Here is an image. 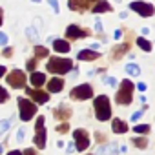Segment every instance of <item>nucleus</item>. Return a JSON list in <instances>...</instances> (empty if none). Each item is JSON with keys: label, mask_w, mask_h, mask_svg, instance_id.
Instances as JSON below:
<instances>
[{"label": "nucleus", "mask_w": 155, "mask_h": 155, "mask_svg": "<svg viewBox=\"0 0 155 155\" xmlns=\"http://www.w3.org/2000/svg\"><path fill=\"white\" fill-rule=\"evenodd\" d=\"M133 82L130 79H124L120 81V86L117 90V95H115V102L120 104V106H128L131 104V99H133Z\"/></svg>", "instance_id": "nucleus-1"}, {"label": "nucleus", "mask_w": 155, "mask_h": 155, "mask_svg": "<svg viewBox=\"0 0 155 155\" xmlns=\"http://www.w3.org/2000/svg\"><path fill=\"white\" fill-rule=\"evenodd\" d=\"M48 71H51V73H55V75H66V73H69L71 71V68H73V60H69V58H60V57H51L49 60H48Z\"/></svg>", "instance_id": "nucleus-2"}, {"label": "nucleus", "mask_w": 155, "mask_h": 155, "mask_svg": "<svg viewBox=\"0 0 155 155\" xmlns=\"http://www.w3.org/2000/svg\"><path fill=\"white\" fill-rule=\"evenodd\" d=\"M93 108H95V117H97L101 122H104V120H108V119L111 117L110 99H108L106 95L97 97V99H95V102H93Z\"/></svg>", "instance_id": "nucleus-3"}, {"label": "nucleus", "mask_w": 155, "mask_h": 155, "mask_svg": "<svg viewBox=\"0 0 155 155\" xmlns=\"http://www.w3.org/2000/svg\"><path fill=\"white\" fill-rule=\"evenodd\" d=\"M18 110H20V120H24V122H28L29 119H33L35 113H37L35 102H31V101H28L24 97H18Z\"/></svg>", "instance_id": "nucleus-4"}, {"label": "nucleus", "mask_w": 155, "mask_h": 155, "mask_svg": "<svg viewBox=\"0 0 155 155\" xmlns=\"http://www.w3.org/2000/svg\"><path fill=\"white\" fill-rule=\"evenodd\" d=\"M46 119L40 115L38 119H37V124H35V144H37V148H40V150H44L46 148Z\"/></svg>", "instance_id": "nucleus-5"}, {"label": "nucleus", "mask_w": 155, "mask_h": 155, "mask_svg": "<svg viewBox=\"0 0 155 155\" xmlns=\"http://www.w3.org/2000/svg\"><path fill=\"white\" fill-rule=\"evenodd\" d=\"M6 82H8L11 88L20 90V88L26 86V75H24V71H20V69H13V71L6 77Z\"/></svg>", "instance_id": "nucleus-6"}, {"label": "nucleus", "mask_w": 155, "mask_h": 155, "mask_svg": "<svg viewBox=\"0 0 155 155\" xmlns=\"http://www.w3.org/2000/svg\"><path fill=\"white\" fill-rule=\"evenodd\" d=\"M73 139H75V148L79 151H86L88 146H90V135L86 130H75L73 131Z\"/></svg>", "instance_id": "nucleus-7"}, {"label": "nucleus", "mask_w": 155, "mask_h": 155, "mask_svg": "<svg viewBox=\"0 0 155 155\" xmlns=\"http://www.w3.org/2000/svg\"><path fill=\"white\" fill-rule=\"evenodd\" d=\"M71 99H77V101H86V99H91L93 97V88L90 84H81V86H77L71 90L69 93Z\"/></svg>", "instance_id": "nucleus-8"}, {"label": "nucleus", "mask_w": 155, "mask_h": 155, "mask_svg": "<svg viewBox=\"0 0 155 155\" xmlns=\"http://www.w3.org/2000/svg\"><path fill=\"white\" fill-rule=\"evenodd\" d=\"M130 9L139 13L140 17H153L155 13V8L151 4H146V2H140V0H137V2H131L130 4Z\"/></svg>", "instance_id": "nucleus-9"}, {"label": "nucleus", "mask_w": 155, "mask_h": 155, "mask_svg": "<svg viewBox=\"0 0 155 155\" xmlns=\"http://www.w3.org/2000/svg\"><path fill=\"white\" fill-rule=\"evenodd\" d=\"M88 35H90L88 29H81L77 24H71V26H68V29H66V38H69V40H79V38H84V37H88Z\"/></svg>", "instance_id": "nucleus-10"}, {"label": "nucleus", "mask_w": 155, "mask_h": 155, "mask_svg": "<svg viewBox=\"0 0 155 155\" xmlns=\"http://www.w3.org/2000/svg\"><path fill=\"white\" fill-rule=\"evenodd\" d=\"M93 2L95 0H68V6L71 11H84V9H90Z\"/></svg>", "instance_id": "nucleus-11"}, {"label": "nucleus", "mask_w": 155, "mask_h": 155, "mask_svg": "<svg viewBox=\"0 0 155 155\" xmlns=\"http://www.w3.org/2000/svg\"><path fill=\"white\" fill-rule=\"evenodd\" d=\"M26 91H28V95H29L35 102H38V104H44V102H48V101H49V95H48V93H44L42 90H33V88H28Z\"/></svg>", "instance_id": "nucleus-12"}, {"label": "nucleus", "mask_w": 155, "mask_h": 155, "mask_svg": "<svg viewBox=\"0 0 155 155\" xmlns=\"http://www.w3.org/2000/svg\"><path fill=\"white\" fill-rule=\"evenodd\" d=\"M46 84H48V91H49V93H60V91L64 90V81L58 79V77H55V79L48 81Z\"/></svg>", "instance_id": "nucleus-13"}, {"label": "nucleus", "mask_w": 155, "mask_h": 155, "mask_svg": "<svg viewBox=\"0 0 155 155\" xmlns=\"http://www.w3.org/2000/svg\"><path fill=\"white\" fill-rule=\"evenodd\" d=\"M101 57V53H97L95 49H82L77 53V58L79 60H97Z\"/></svg>", "instance_id": "nucleus-14"}, {"label": "nucleus", "mask_w": 155, "mask_h": 155, "mask_svg": "<svg viewBox=\"0 0 155 155\" xmlns=\"http://www.w3.org/2000/svg\"><path fill=\"white\" fill-rule=\"evenodd\" d=\"M29 82H31L35 88H42V86H44V82H48V79H46V75H44V73H40V71H33V73H31Z\"/></svg>", "instance_id": "nucleus-15"}, {"label": "nucleus", "mask_w": 155, "mask_h": 155, "mask_svg": "<svg viewBox=\"0 0 155 155\" xmlns=\"http://www.w3.org/2000/svg\"><path fill=\"white\" fill-rule=\"evenodd\" d=\"M117 150H119L117 142L102 144V146H99V150H97V155H113V153H117Z\"/></svg>", "instance_id": "nucleus-16"}, {"label": "nucleus", "mask_w": 155, "mask_h": 155, "mask_svg": "<svg viewBox=\"0 0 155 155\" xmlns=\"http://www.w3.org/2000/svg\"><path fill=\"white\" fill-rule=\"evenodd\" d=\"M53 115H55V119L66 120V119H69V117H71V110H69L68 106H58V108L53 111Z\"/></svg>", "instance_id": "nucleus-17"}, {"label": "nucleus", "mask_w": 155, "mask_h": 155, "mask_svg": "<svg viewBox=\"0 0 155 155\" xmlns=\"http://www.w3.org/2000/svg\"><path fill=\"white\" fill-rule=\"evenodd\" d=\"M53 49L58 51V53H68L69 51V44L66 40H62V38H57V40H53Z\"/></svg>", "instance_id": "nucleus-18"}, {"label": "nucleus", "mask_w": 155, "mask_h": 155, "mask_svg": "<svg viewBox=\"0 0 155 155\" xmlns=\"http://www.w3.org/2000/svg\"><path fill=\"white\" fill-rule=\"evenodd\" d=\"M111 130H113L115 133H126V131H128V126H126L124 120H120V119H113V122H111Z\"/></svg>", "instance_id": "nucleus-19"}, {"label": "nucleus", "mask_w": 155, "mask_h": 155, "mask_svg": "<svg viewBox=\"0 0 155 155\" xmlns=\"http://www.w3.org/2000/svg\"><path fill=\"white\" fill-rule=\"evenodd\" d=\"M128 49H130V44H128V42H126V44H120V46H115V48H113V58H117V60L122 58Z\"/></svg>", "instance_id": "nucleus-20"}, {"label": "nucleus", "mask_w": 155, "mask_h": 155, "mask_svg": "<svg viewBox=\"0 0 155 155\" xmlns=\"http://www.w3.org/2000/svg\"><path fill=\"white\" fill-rule=\"evenodd\" d=\"M108 11H111V8H110V4L106 2V0H101V2L95 4L93 13H108Z\"/></svg>", "instance_id": "nucleus-21"}, {"label": "nucleus", "mask_w": 155, "mask_h": 155, "mask_svg": "<svg viewBox=\"0 0 155 155\" xmlns=\"http://www.w3.org/2000/svg\"><path fill=\"white\" fill-rule=\"evenodd\" d=\"M137 44H139V48H140L142 51H148V53L151 51V42H150V40H146V38L139 37V38H137Z\"/></svg>", "instance_id": "nucleus-22"}, {"label": "nucleus", "mask_w": 155, "mask_h": 155, "mask_svg": "<svg viewBox=\"0 0 155 155\" xmlns=\"http://www.w3.org/2000/svg\"><path fill=\"white\" fill-rule=\"evenodd\" d=\"M126 73H128V75H131V77H137V75H140V68H139L137 64L130 62V64L126 66Z\"/></svg>", "instance_id": "nucleus-23"}, {"label": "nucleus", "mask_w": 155, "mask_h": 155, "mask_svg": "<svg viewBox=\"0 0 155 155\" xmlns=\"http://www.w3.org/2000/svg\"><path fill=\"white\" fill-rule=\"evenodd\" d=\"M48 48H44V46H35V57L37 58H46L48 57Z\"/></svg>", "instance_id": "nucleus-24"}, {"label": "nucleus", "mask_w": 155, "mask_h": 155, "mask_svg": "<svg viewBox=\"0 0 155 155\" xmlns=\"http://www.w3.org/2000/svg\"><path fill=\"white\" fill-rule=\"evenodd\" d=\"M131 142H133V146H137V148H140V150H144V148L148 146V140H146L144 137H135V139H131Z\"/></svg>", "instance_id": "nucleus-25"}, {"label": "nucleus", "mask_w": 155, "mask_h": 155, "mask_svg": "<svg viewBox=\"0 0 155 155\" xmlns=\"http://www.w3.org/2000/svg\"><path fill=\"white\" fill-rule=\"evenodd\" d=\"M11 122H13V119H4V120H0V133H6V131L9 130Z\"/></svg>", "instance_id": "nucleus-26"}, {"label": "nucleus", "mask_w": 155, "mask_h": 155, "mask_svg": "<svg viewBox=\"0 0 155 155\" xmlns=\"http://www.w3.org/2000/svg\"><path fill=\"white\" fill-rule=\"evenodd\" d=\"M133 130L137 133H148L150 131V126L148 124H137V126H133Z\"/></svg>", "instance_id": "nucleus-27"}, {"label": "nucleus", "mask_w": 155, "mask_h": 155, "mask_svg": "<svg viewBox=\"0 0 155 155\" xmlns=\"http://www.w3.org/2000/svg\"><path fill=\"white\" fill-rule=\"evenodd\" d=\"M26 35H28V38H29V40H37V38H38V35H37L35 28H28V29H26Z\"/></svg>", "instance_id": "nucleus-28"}, {"label": "nucleus", "mask_w": 155, "mask_h": 155, "mask_svg": "<svg viewBox=\"0 0 155 155\" xmlns=\"http://www.w3.org/2000/svg\"><path fill=\"white\" fill-rule=\"evenodd\" d=\"M57 131H58V133H68V131H69V124H66V122L58 124V126H57Z\"/></svg>", "instance_id": "nucleus-29"}, {"label": "nucleus", "mask_w": 155, "mask_h": 155, "mask_svg": "<svg viewBox=\"0 0 155 155\" xmlns=\"http://www.w3.org/2000/svg\"><path fill=\"white\" fill-rule=\"evenodd\" d=\"M24 135H26V128L20 126V130H18V133H17V142H22V140H24Z\"/></svg>", "instance_id": "nucleus-30"}, {"label": "nucleus", "mask_w": 155, "mask_h": 155, "mask_svg": "<svg viewBox=\"0 0 155 155\" xmlns=\"http://www.w3.org/2000/svg\"><path fill=\"white\" fill-rule=\"evenodd\" d=\"M48 2H49V6L53 8V11H55V13H58V11H60V6H58V0H48Z\"/></svg>", "instance_id": "nucleus-31"}, {"label": "nucleus", "mask_w": 155, "mask_h": 155, "mask_svg": "<svg viewBox=\"0 0 155 155\" xmlns=\"http://www.w3.org/2000/svg\"><path fill=\"white\" fill-rule=\"evenodd\" d=\"M142 115H144V110H139V111H135V113L131 115V120L135 122V120H139V119H140Z\"/></svg>", "instance_id": "nucleus-32"}, {"label": "nucleus", "mask_w": 155, "mask_h": 155, "mask_svg": "<svg viewBox=\"0 0 155 155\" xmlns=\"http://www.w3.org/2000/svg\"><path fill=\"white\" fill-rule=\"evenodd\" d=\"M35 66H37V58L28 60V69H29V71H33V69H35Z\"/></svg>", "instance_id": "nucleus-33"}, {"label": "nucleus", "mask_w": 155, "mask_h": 155, "mask_svg": "<svg viewBox=\"0 0 155 155\" xmlns=\"http://www.w3.org/2000/svg\"><path fill=\"white\" fill-rule=\"evenodd\" d=\"M0 95H2V97H0V101H2V102H6V101H8V90H6V88L0 90Z\"/></svg>", "instance_id": "nucleus-34"}, {"label": "nucleus", "mask_w": 155, "mask_h": 155, "mask_svg": "<svg viewBox=\"0 0 155 155\" xmlns=\"http://www.w3.org/2000/svg\"><path fill=\"white\" fill-rule=\"evenodd\" d=\"M104 82L110 84V86H117V79H113V77H108V79H104Z\"/></svg>", "instance_id": "nucleus-35"}, {"label": "nucleus", "mask_w": 155, "mask_h": 155, "mask_svg": "<svg viewBox=\"0 0 155 155\" xmlns=\"http://www.w3.org/2000/svg\"><path fill=\"white\" fill-rule=\"evenodd\" d=\"M0 44H2V46L8 44V35L6 33H0Z\"/></svg>", "instance_id": "nucleus-36"}, {"label": "nucleus", "mask_w": 155, "mask_h": 155, "mask_svg": "<svg viewBox=\"0 0 155 155\" xmlns=\"http://www.w3.org/2000/svg\"><path fill=\"white\" fill-rule=\"evenodd\" d=\"M11 53H13V49H11V48H4V51H2V55H4V57H11Z\"/></svg>", "instance_id": "nucleus-37"}, {"label": "nucleus", "mask_w": 155, "mask_h": 155, "mask_svg": "<svg viewBox=\"0 0 155 155\" xmlns=\"http://www.w3.org/2000/svg\"><path fill=\"white\" fill-rule=\"evenodd\" d=\"M95 29H97L99 33H102V22H99V20H97V22H95Z\"/></svg>", "instance_id": "nucleus-38"}, {"label": "nucleus", "mask_w": 155, "mask_h": 155, "mask_svg": "<svg viewBox=\"0 0 155 155\" xmlns=\"http://www.w3.org/2000/svg\"><path fill=\"white\" fill-rule=\"evenodd\" d=\"M24 155H37V151L31 150V148H28V150H24Z\"/></svg>", "instance_id": "nucleus-39"}, {"label": "nucleus", "mask_w": 155, "mask_h": 155, "mask_svg": "<svg viewBox=\"0 0 155 155\" xmlns=\"http://www.w3.org/2000/svg\"><path fill=\"white\" fill-rule=\"evenodd\" d=\"M8 155H24V151H18V150H13V151H9Z\"/></svg>", "instance_id": "nucleus-40"}, {"label": "nucleus", "mask_w": 155, "mask_h": 155, "mask_svg": "<svg viewBox=\"0 0 155 155\" xmlns=\"http://www.w3.org/2000/svg\"><path fill=\"white\" fill-rule=\"evenodd\" d=\"M113 35H115V38H120V35H122V31H120V29H115V33H113Z\"/></svg>", "instance_id": "nucleus-41"}, {"label": "nucleus", "mask_w": 155, "mask_h": 155, "mask_svg": "<svg viewBox=\"0 0 155 155\" xmlns=\"http://www.w3.org/2000/svg\"><path fill=\"white\" fill-rule=\"evenodd\" d=\"M137 88H139V90H140V91H146V84H144V82H140V84H139V86H137Z\"/></svg>", "instance_id": "nucleus-42"}, {"label": "nucleus", "mask_w": 155, "mask_h": 155, "mask_svg": "<svg viewBox=\"0 0 155 155\" xmlns=\"http://www.w3.org/2000/svg\"><path fill=\"white\" fill-rule=\"evenodd\" d=\"M6 75V68L4 66H0V77H4Z\"/></svg>", "instance_id": "nucleus-43"}, {"label": "nucleus", "mask_w": 155, "mask_h": 155, "mask_svg": "<svg viewBox=\"0 0 155 155\" xmlns=\"http://www.w3.org/2000/svg\"><path fill=\"white\" fill-rule=\"evenodd\" d=\"M97 139H99V140H104L106 137H104V133H97Z\"/></svg>", "instance_id": "nucleus-44"}, {"label": "nucleus", "mask_w": 155, "mask_h": 155, "mask_svg": "<svg viewBox=\"0 0 155 155\" xmlns=\"http://www.w3.org/2000/svg\"><path fill=\"white\" fill-rule=\"evenodd\" d=\"M33 2H40V0H33Z\"/></svg>", "instance_id": "nucleus-45"}, {"label": "nucleus", "mask_w": 155, "mask_h": 155, "mask_svg": "<svg viewBox=\"0 0 155 155\" xmlns=\"http://www.w3.org/2000/svg\"><path fill=\"white\" fill-rule=\"evenodd\" d=\"M115 2H122V0H115Z\"/></svg>", "instance_id": "nucleus-46"}]
</instances>
